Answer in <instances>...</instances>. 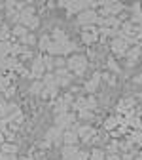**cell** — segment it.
<instances>
[{
	"label": "cell",
	"mask_w": 142,
	"mask_h": 160,
	"mask_svg": "<svg viewBox=\"0 0 142 160\" xmlns=\"http://www.w3.org/2000/svg\"><path fill=\"white\" fill-rule=\"evenodd\" d=\"M87 57L85 55H82V53H74V55H70L68 59H66V69L72 72V74H76V76H82L84 72H85V69H87Z\"/></svg>",
	"instance_id": "6da1fadb"
},
{
	"label": "cell",
	"mask_w": 142,
	"mask_h": 160,
	"mask_svg": "<svg viewBox=\"0 0 142 160\" xmlns=\"http://www.w3.org/2000/svg\"><path fill=\"white\" fill-rule=\"evenodd\" d=\"M76 124V114L74 112H63L55 116V126L59 130H68Z\"/></svg>",
	"instance_id": "7a4b0ae2"
},
{
	"label": "cell",
	"mask_w": 142,
	"mask_h": 160,
	"mask_svg": "<svg viewBox=\"0 0 142 160\" xmlns=\"http://www.w3.org/2000/svg\"><path fill=\"white\" fill-rule=\"evenodd\" d=\"M98 19H100V15L95 12V10H84L82 13H78V23L80 25H84V27H89V25H93V23H98Z\"/></svg>",
	"instance_id": "3957f363"
},
{
	"label": "cell",
	"mask_w": 142,
	"mask_h": 160,
	"mask_svg": "<svg viewBox=\"0 0 142 160\" xmlns=\"http://www.w3.org/2000/svg\"><path fill=\"white\" fill-rule=\"evenodd\" d=\"M76 130H78V137L82 139L84 143H91L97 135L95 128H91L89 124H76Z\"/></svg>",
	"instance_id": "277c9868"
},
{
	"label": "cell",
	"mask_w": 142,
	"mask_h": 160,
	"mask_svg": "<svg viewBox=\"0 0 142 160\" xmlns=\"http://www.w3.org/2000/svg\"><path fill=\"white\" fill-rule=\"evenodd\" d=\"M127 48H129V42L123 38V36H116L112 40V52L117 53V55H127Z\"/></svg>",
	"instance_id": "5b68a950"
},
{
	"label": "cell",
	"mask_w": 142,
	"mask_h": 160,
	"mask_svg": "<svg viewBox=\"0 0 142 160\" xmlns=\"http://www.w3.org/2000/svg\"><path fill=\"white\" fill-rule=\"evenodd\" d=\"M63 8H66L68 13H82L84 10L91 8V2H63Z\"/></svg>",
	"instance_id": "8992f818"
},
{
	"label": "cell",
	"mask_w": 142,
	"mask_h": 160,
	"mask_svg": "<svg viewBox=\"0 0 142 160\" xmlns=\"http://www.w3.org/2000/svg\"><path fill=\"white\" fill-rule=\"evenodd\" d=\"M30 74H32L34 78H42V76L46 74V67H44V61H42V55H38L34 61H32V65H30Z\"/></svg>",
	"instance_id": "52a82bcc"
},
{
	"label": "cell",
	"mask_w": 142,
	"mask_h": 160,
	"mask_svg": "<svg viewBox=\"0 0 142 160\" xmlns=\"http://www.w3.org/2000/svg\"><path fill=\"white\" fill-rule=\"evenodd\" d=\"M19 25L27 27L29 31H34L40 25V19L36 15H19Z\"/></svg>",
	"instance_id": "ba28073f"
},
{
	"label": "cell",
	"mask_w": 142,
	"mask_h": 160,
	"mask_svg": "<svg viewBox=\"0 0 142 160\" xmlns=\"http://www.w3.org/2000/svg\"><path fill=\"white\" fill-rule=\"evenodd\" d=\"M78 130H76V124L72 126V128H68V130H65L63 132V141H65V145H78Z\"/></svg>",
	"instance_id": "9c48e42d"
},
{
	"label": "cell",
	"mask_w": 142,
	"mask_h": 160,
	"mask_svg": "<svg viewBox=\"0 0 142 160\" xmlns=\"http://www.w3.org/2000/svg\"><path fill=\"white\" fill-rule=\"evenodd\" d=\"M97 38H98V31H97L93 25L85 27V31L82 32V40H84V44H93V42H97Z\"/></svg>",
	"instance_id": "30bf717a"
},
{
	"label": "cell",
	"mask_w": 142,
	"mask_h": 160,
	"mask_svg": "<svg viewBox=\"0 0 142 160\" xmlns=\"http://www.w3.org/2000/svg\"><path fill=\"white\" fill-rule=\"evenodd\" d=\"M140 53H142L140 46H135V48L127 50V67H135V65L138 63V59H140Z\"/></svg>",
	"instance_id": "8fae6325"
},
{
	"label": "cell",
	"mask_w": 142,
	"mask_h": 160,
	"mask_svg": "<svg viewBox=\"0 0 142 160\" xmlns=\"http://www.w3.org/2000/svg\"><path fill=\"white\" fill-rule=\"evenodd\" d=\"M98 82H100V72H95V74L91 76V80H87V82L84 84L85 92H87L89 95H93V93L97 92V86H98Z\"/></svg>",
	"instance_id": "7c38bea8"
},
{
	"label": "cell",
	"mask_w": 142,
	"mask_h": 160,
	"mask_svg": "<svg viewBox=\"0 0 142 160\" xmlns=\"http://www.w3.org/2000/svg\"><path fill=\"white\" fill-rule=\"evenodd\" d=\"M78 145H65L63 147V160H76L78 156Z\"/></svg>",
	"instance_id": "4fadbf2b"
},
{
	"label": "cell",
	"mask_w": 142,
	"mask_h": 160,
	"mask_svg": "<svg viewBox=\"0 0 142 160\" xmlns=\"http://www.w3.org/2000/svg\"><path fill=\"white\" fill-rule=\"evenodd\" d=\"M123 122H125L123 116H110V118H106L104 128H106V130H116L119 124H123Z\"/></svg>",
	"instance_id": "5bb4252c"
},
{
	"label": "cell",
	"mask_w": 142,
	"mask_h": 160,
	"mask_svg": "<svg viewBox=\"0 0 142 160\" xmlns=\"http://www.w3.org/2000/svg\"><path fill=\"white\" fill-rule=\"evenodd\" d=\"M68 107H70V103L66 101L65 97H61L59 101L55 103V114H63V112H68Z\"/></svg>",
	"instance_id": "9a60e30c"
},
{
	"label": "cell",
	"mask_w": 142,
	"mask_h": 160,
	"mask_svg": "<svg viewBox=\"0 0 142 160\" xmlns=\"http://www.w3.org/2000/svg\"><path fill=\"white\" fill-rule=\"evenodd\" d=\"M57 90H59V86H57V84H51V86H44L42 97H44V99H53V97L57 95Z\"/></svg>",
	"instance_id": "2e32d148"
},
{
	"label": "cell",
	"mask_w": 142,
	"mask_h": 160,
	"mask_svg": "<svg viewBox=\"0 0 142 160\" xmlns=\"http://www.w3.org/2000/svg\"><path fill=\"white\" fill-rule=\"evenodd\" d=\"M29 92H30L32 95H42V92H44V82H42V80H36V82H32L30 88H29Z\"/></svg>",
	"instance_id": "e0dca14e"
},
{
	"label": "cell",
	"mask_w": 142,
	"mask_h": 160,
	"mask_svg": "<svg viewBox=\"0 0 142 160\" xmlns=\"http://www.w3.org/2000/svg\"><path fill=\"white\" fill-rule=\"evenodd\" d=\"M11 34H15V36H19V38H23V36H27V34H29V29L17 23V25L11 29Z\"/></svg>",
	"instance_id": "ac0fdd59"
},
{
	"label": "cell",
	"mask_w": 142,
	"mask_h": 160,
	"mask_svg": "<svg viewBox=\"0 0 142 160\" xmlns=\"http://www.w3.org/2000/svg\"><path fill=\"white\" fill-rule=\"evenodd\" d=\"M106 158V152L103 149H93L89 152V160H104Z\"/></svg>",
	"instance_id": "d6986e66"
},
{
	"label": "cell",
	"mask_w": 142,
	"mask_h": 160,
	"mask_svg": "<svg viewBox=\"0 0 142 160\" xmlns=\"http://www.w3.org/2000/svg\"><path fill=\"white\" fill-rule=\"evenodd\" d=\"M42 61H44V67H46V72H51L55 63H53V57L48 53V55H42Z\"/></svg>",
	"instance_id": "ffe728a7"
},
{
	"label": "cell",
	"mask_w": 142,
	"mask_h": 160,
	"mask_svg": "<svg viewBox=\"0 0 142 160\" xmlns=\"http://www.w3.org/2000/svg\"><path fill=\"white\" fill-rule=\"evenodd\" d=\"M0 149H2L4 154H15L17 152V145H13V143H4V145H0Z\"/></svg>",
	"instance_id": "44dd1931"
},
{
	"label": "cell",
	"mask_w": 142,
	"mask_h": 160,
	"mask_svg": "<svg viewBox=\"0 0 142 160\" xmlns=\"http://www.w3.org/2000/svg\"><path fill=\"white\" fill-rule=\"evenodd\" d=\"M49 44H51V36H49V34H44L42 38H40V42H38V46H40V50H46V52H48V48H49Z\"/></svg>",
	"instance_id": "7402d4cb"
},
{
	"label": "cell",
	"mask_w": 142,
	"mask_h": 160,
	"mask_svg": "<svg viewBox=\"0 0 142 160\" xmlns=\"http://www.w3.org/2000/svg\"><path fill=\"white\" fill-rule=\"evenodd\" d=\"M10 36V27L6 23L0 25V42H6V38Z\"/></svg>",
	"instance_id": "603a6c76"
},
{
	"label": "cell",
	"mask_w": 142,
	"mask_h": 160,
	"mask_svg": "<svg viewBox=\"0 0 142 160\" xmlns=\"http://www.w3.org/2000/svg\"><path fill=\"white\" fill-rule=\"evenodd\" d=\"M21 44H25V46H32V44H36V36H34L32 32H29L27 36L21 38Z\"/></svg>",
	"instance_id": "cb8c5ba5"
},
{
	"label": "cell",
	"mask_w": 142,
	"mask_h": 160,
	"mask_svg": "<svg viewBox=\"0 0 142 160\" xmlns=\"http://www.w3.org/2000/svg\"><path fill=\"white\" fill-rule=\"evenodd\" d=\"M106 65H108V69H110V71H112L114 74H117V72L121 71V69H119V65H117V63L114 61V59H112V57H108V61H106Z\"/></svg>",
	"instance_id": "d4e9b609"
},
{
	"label": "cell",
	"mask_w": 142,
	"mask_h": 160,
	"mask_svg": "<svg viewBox=\"0 0 142 160\" xmlns=\"http://www.w3.org/2000/svg\"><path fill=\"white\" fill-rule=\"evenodd\" d=\"M129 139H131V143H142V130H136V132H133Z\"/></svg>",
	"instance_id": "484cf974"
},
{
	"label": "cell",
	"mask_w": 142,
	"mask_h": 160,
	"mask_svg": "<svg viewBox=\"0 0 142 160\" xmlns=\"http://www.w3.org/2000/svg\"><path fill=\"white\" fill-rule=\"evenodd\" d=\"M78 116H80V120H93V118H95V114H93L91 111H80Z\"/></svg>",
	"instance_id": "4316f807"
},
{
	"label": "cell",
	"mask_w": 142,
	"mask_h": 160,
	"mask_svg": "<svg viewBox=\"0 0 142 160\" xmlns=\"http://www.w3.org/2000/svg\"><path fill=\"white\" fill-rule=\"evenodd\" d=\"M100 78H104L110 86H114V84H116V76H114V74H110V72H100Z\"/></svg>",
	"instance_id": "83f0119b"
},
{
	"label": "cell",
	"mask_w": 142,
	"mask_h": 160,
	"mask_svg": "<svg viewBox=\"0 0 142 160\" xmlns=\"http://www.w3.org/2000/svg\"><path fill=\"white\" fill-rule=\"evenodd\" d=\"M53 63H55V67H57V69H65V67H66V59L59 55V57H55V59H53Z\"/></svg>",
	"instance_id": "f1b7e54d"
},
{
	"label": "cell",
	"mask_w": 142,
	"mask_h": 160,
	"mask_svg": "<svg viewBox=\"0 0 142 160\" xmlns=\"http://www.w3.org/2000/svg\"><path fill=\"white\" fill-rule=\"evenodd\" d=\"M76 160H89V152L80 151V152H78V156H76Z\"/></svg>",
	"instance_id": "f546056e"
},
{
	"label": "cell",
	"mask_w": 142,
	"mask_h": 160,
	"mask_svg": "<svg viewBox=\"0 0 142 160\" xmlns=\"http://www.w3.org/2000/svg\"><path fill=\"white\" fill-rule=\"evenodd\" d=\"M0 160H17L15 154H0Z\"/></svg>",
	"instance_id": "4dcf8cb0"
},
{
	"label": "cell",
	"mask_w": 142,
	"mask_h": 160,
	"mask_svg": "<svg viewBox=\"0 0 142 160\" xmlns=\"http://www.w3.org/2000/svg\"><path fill=\"white\" fill-rule=\"evenodd\" d=\"M133 82H135V84H142V74H136Z\"/></svg>",
	"instance_id": "1f68e13d"
},
{
	"label": "cell",
	"mask_w": 142,
	"mask_h": 160,
	"mask_svg": "<svg viewBox=\"0 0 142 160\" xmlns=\"http://www.w3.org/2000/svg\"><path fill=\"white\" fill-rule=\"evenodd\" d=\"M121 160H133V154H123V156H121Z\"/></svg>",
	"instance_id": "d6a6232c"
},
{
	"label": "cell",
	"mask_w": 142,
	"mask_h": 160,
	"mask_svg": "<svg viewBox=\"0 0 142 160\" xmlns=\"http://www.w3.org/2000/svg\"><path fill=\"white\" fill-rule=\"evenodd\" d=\"M140 61H142V53H140Z\"/></svg>",
	"instance_id": "836d02e7"
},
{
	"label": "cell",
	"mask_w": 142,
	"mask_h": 160,
	"mask_svg": "<svg viewBox=\"0 0 142 160\" xmlns=\"http://www.w3.org/2000/svg\"><path fill=\"white\" fill-rule=\"evenodd\" d=\"M138 160H142V158H138Z\"/></svg>",
	"instance_id": "e575fe53"
}]
</instances>
